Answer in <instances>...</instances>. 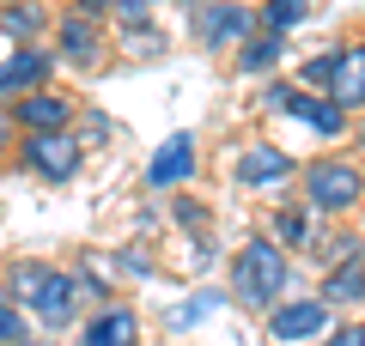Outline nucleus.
<instances>
[{
	"mask_svg": "<svg viewBox=\"0 0 365 346\" xmlns=\"http://www.w3.org/2000/svg\"><path fill=\"white\" fill-rule=\"evenodd\" d=\"M0 292L13 298V304L31 310L37 334H67V328L86 322V304H79V292H73V268H55L49 256H19V261H6Z\"/></svg>",
	"mask_w": 365,
	"mask_h": 346,
	"instance_id": "nucleus-1",
	"label": "nucleus"
},
{
	"mask_svg": "<svg viewBox=\"0 0 365 346\" xmlns=\"http://www.w3.org/2000/svg\"><path fill=\"white\" fill-rule=\"evenodd\" d=\"M287 285H292V256L274 243L268 231H250L232 249V304L268 316L274 304H287Z\"/></svg>",
	"mask_w": 365,
	"mask_h": 346,
	"instance_id": "nucleus-2",
	"label": "nucleus"
},
{
	"mask_svg": "<svg viewBox=\"0 0 365 346\" xmlns=\"http://www.w3.org/2000/svg\"><path fill=\"white\" fill-rule=\"evenodd\" d=\"M299 201L311 206L317 219H359L365 213V164L347 152H323V158H304L299 170Z\"/></svg>",
	"mask_w": 365,
	"mask_h": 346,
	"instance_id": "nucleus-3",
	"label": "nucleus"
},
{
	"mask_svg": "<svg viewBox=\"0 0 365 346\" xmlns=\"http://www.w3.org/2000/svg\"><path fill=\"white\" fill-rule=\"evenodd\" d=\"M262 110L304 122V128H311L317 140H329V146L353 140V128H359V115H347L329 91H304L299 79H268V85H262Z\"/></svg>",
	"mask_w": 365,
	"mask_h": 346,
	"instance_id": "nucleus-4",
	"label": "nucleus"
},
{
	"mask_svg": "<svg viewBox=\"0 0 365 346\" xmlns=\"http://www.w3.org/2000/svg\"><path fill=\"white\" fill-rule=\"evenodd\" d=\"M256 31H262V6H250V0H201V6H189V37L207 55H237Z\"/></svg>",
	"mask_w": 365,
	"mask_h": 346,
	"instance_id": "nucleus-5",
	"label": "nucleus"
},
{
	"mask_svg": "<svg viewBox=\"0 0 365 346\" xmlns=\"http://www.w3.org/2000/svg\"><path fill=\"white\" fill-rule=\"evenodd\" d=\"M55 55H61V67H104L110 49H116V37H110V13H91V6H73L67 0L61 13H55Z\"/></svg>",
	"mask_w": 365,
	"mask_h": 346,
	"instance_id": "nucleus-6",
	"label": "nucleus"
},
{
	"mask_svg": "<svg viewBox=\"0 0 365 346\" xmlns=\"http://www.w3.org/2000/svg\"><path fill=\"white\" fill-rule=\"evenodd\" d=\"M13 164L25 170V177L55 182V189H61V182H73L79 170H86V146H79L73 128H61V134H19Z\"/></svg>",
	"mask_w": 365,
	"mask_h": 346,
	"instance_id": "nucleus-7",
	"label": "nucleus"
},
{
	"mask_svg": "<svg viewBox=\"0 0 365 346\" xmlns=\"http://www.w3.org/2000/svg\"><path fill=\"white\" fill-rule=\"evenodd\" d=\"M299 152H287L280 140H244L232 158V182H244V189H287V182H299Z\"/></svg>",
	"mask_w": 365,
	"mask_h": 346,
	"instance_id": "nucleus-8",
	"label": "nucleus"
},
{
	"mask_svg": "<svg viewBox=\"0 0 365 346\" xmlns=\"http://www.w3.org/2000/svg\"><path fill=\"white\" fill-rule=\"evenodd\" d=\"M329 328H335V310H329L323 298H287V304H274L268 316H262V334H268L274 346H304V340H323Z\"/></svg>",
	"mask_w": 365,
	"mask_h": 346,
	"instance_id": "nucleus-9",
	"label": "nucleus"
},
{
	"mask_svg": "<svg viewBox=\"0 0 365 346\" xmlns=\"http://www.w3.org/2000/svg\"><path fill=\"white\" fill-rule=\"evenodd\" d=\"M195 170H201V140L189 128H177V134L158 140L153 158H146V189L153 194H182L189 182H195Z\"/></svg>",
	"mask_w": 365,
	"mask_h": 346,
	"instance_id": "nucleus-10",
	"label": "nucleus"
},
{
	"mask_svg": "<svg viewBox=\"0 0 365 346\" xmlns=\"http://www.w3.org/2000/svg\"><path fill=\"white\" fill-rule=\"evenodd\" d=\"M55 67H61L55 43H31V49H13V55H0V103L13 110L19 98H31V91L55 85Z\"/></svg>",
	"mask_w": 365,
	"mask_h": 346,
	"instance_id": "nucleus-11",
	"label": "nucleus"
},
{
	"mask_svg": "<svg viewBox=\"0 0 365 346\" xmlns=\"http://www.w3.org/2000/svg\"><path fill=\"white\" fill-rule=\"evenodd\" d=\"M79 110H86V103H79L73 91L43 85V91H31V98H19L6 115H13L19 134H61V128H73V122H79Z\"/></svg>",
	"mask_w": 365,
	"mask_h": 346,
	"instance_id": "nucleus-12",
	"label": "nucleus"
},
{
	"mask_svg": "<svg viewBox=\"0 0 365 346\" xmlns=\"http://www.w3.org/2000/svg\"><path fill=\"white\" fill-rule=\"evenodd\" d=\"M79 346H140V310H134L128 298L91 310V316L79 322Z\"/></svg>",
	"mask_w": 365,
	"mask_h": 346,
	"instance_id": "nucleus-13",
	"label": "nucleus"
},
{
	"mask_svg": "<svg viewBox=\"0 0 365 346\" xmlns=\"http://www.w3.org/2000/svg\"><path fill=\"white\" fill-rule=\"evenodd\" d=\"M0 37L13 49H31V43L55 37V13L43 0H0Z\"/></svg>",
	"mask_w": 365,
	"mask_h": 346,
	"instance_id": "nucleus-14",
	"label": "nucleus"
},
{
	"mask_svg": "<svg viewBox=\"0 0 365 346\" xmlns=\"http://www.w3.org/2000/svg\"><path fill=\"white\" fill-rule=\"evenodd\" d=\"M317 225H323V219H317V213H311L304 201H274V206H268V237H274L280 249H287V256L311 249Z\"/></svg>",
	"mask_w": 365,
	"mask_h": 346,
	"instance_id": "nucleus-15",
	"label": "nucleus"
},
{
	"mask_svg": "<svg viewBox=\"0 0 365 346\" xmlns=\"http://www.w3.org/2000/svg\"><path fill=\"white\" fill-rule=\"evenodd\" d=\"M329 98H335L347 115H365V37H347V43H341V67H335Z\"/></svg>",
	"mask_w": 365,
	"mask_h": 346,
	"instance_id": "nucleus-16",
	"label": "nucleus"
},
{
	"mask_svg": "<svg viewBox=\"0 0 365 346\" xmlns=\"http://www.w3.org/2000/svg\"><path fill=\"white\" fill-rule=\"evenodd\" d=\"M287 43H292V37L256 31V37H250L244 49L232 55V73H237V79H268V73H280V61H287Z\"/></svg>",
	"mask_w": 365,
	"mask_h": 346,
	"instance_id": "nucleus-17",
	"label": "nucleus"
},
{
	"mask_svg": "<svg viewBox=\"0 0 365 346\" xmlns=\"http://www.w3.org/2000/svg\"><path fill=\"white\" fill-rule=\"evenodd\" d=\"M317 298L329 310H365V261H341V268H323L317 280Z\"/></svg>",
	"mask_w": 365,
	"mask_h": 346,
	"instance_id": "nucleus-18",
	"label": "nucleus"
},
{
	"mask_svg": "<svg viewBox=\"0 0 365 346\" xmlns=\"http://www.w3.org/2000/svg\"><path fill=\"white\" fill-rule=\"evenodd\" d=\"M311 6H317V0H262V31L292 37L299 25H311Z\"/></svg>",
	"mask_w": 365,
	"mask_h": 346,
	"instance_id": "nucleus-19",
	"label": "nucleus"
},
{
	"mask_svg": "<svg viewBox=\"0 0 365 346\" xmlns=\"http://www.w3.org/2000/svg\"><path fill=\"white\" fill-rule=\"evenodd\" d=\"M335 67H341V43H335V49H317L311 61L299 67V85L304 91H329V85H335Z\"/></svg>",
	"mask_w": 365,
	"mask_h": 346,
	"instance_id": "nucleus-20",
	"label": "nucleus"
},
{
	"mask_svg": "<svg viewBox=\"0 0 365 346\" xmlns=\"http://www.w3.org/2000/svg\"><path fill=\"white\" fill-rule=\"evenodd\" d=\"M31 334H37L31 310H25V304H13V298L0 292V346H19V340H31Z\"/></svg>",
	"mask_w": 365,
	"mask_h": 346,
	"instance_id": "nucleus-21",
	"label": "nucleus"
},
{
	"mask_svg": "<svg viewBox=\"0 0 365 346\" xmlns=\"http://www.w3.org/2000/svg\"><path fill=\"white\" fill-rule=\"evenodd\" d=\"M220 304H225V298L213 292V285H201L195 298H182V304L170 310V322H177V328H201V322H207V316H213V310H220Z\"/></svg>",
	"mask_w": 365,
	"mask_h": 346,
	"instance_id": "nucleus-22",
	"label": "nucleus"
},
{
	"mask_svg": "<svg viewBox=\"0 0 365 346\" xmlns=\"http://www.w3.org/2000/svg\"><path fill=\"white\" fill-rule=\"evenodd\" d=\"M116 43L128 49V61H158L165 55V37L153 25H134V31H116Z\"/></svg>",
	"mask_w": 365,
	"mask_h": 346,
	"instance_id": "nucleus-23",
	"label": "nucleus"
},
{
	"mask_svg": "<svg viewBox=\"0 0 365 346\" xmlns=\"http://www.w3.org/2000/svg\"><path fill=\"white\" fill-rule=\"evenodd\" d=\"M73 134H79V146L91 152V146H104L110 134H116V122H110V115L98 110V103H86V110H79V122H73Z\"/></svg>",
	"mask_w": 365,
	"mask_h": 346,
	"instance_id": "nucleus-24",
	"label": "nucleus"
},
{
	"mask_svg": "<svg viewBox=\"0 0 365 346\" xmlns=\"http://www.w3.org/2000/svg\"><path fill=\"white\" fill-rule=\"evenodd\" d=\"M323 346H365V316H341L335 328L323 334Z\"/></svg>",
	"mask_w": 365,
	"mask_h": 346,
	"instance_id": "nucleus-25",
	"label": "nucleus"
},
{
	"mask_svg": "<svg viewBox=\"0 0 365 346\" xmlns=\"http://www.w3.org/2000/svg\"><path fill=\"white\" fill-rule=\"evenodd\" d=\"M170 219H177L182 231H195V225H207V206H201L195 194H177V201H170Z\"/></svg>",
	"mask_w": 365,
	"mask_h": 346,
	"instance_id": "nucleus-26",
	"label": "nucleus"
},
{
	"mask_svg": "<svg viewBox=\"0 0 365 346\" xmlns=\"http://www.w3.org/2000/svg\"><path fill=\"white\" fill-rule=\"evenodd\" d=\"M110 268H122V273H153V256H140V249H116V256H110Z\"/></svg>",
	"mask_w": 365,
	"mask_h": 346,
	"instance_id": "nucleus-27",
	"label": "nucleus"
},
{
	"mask_svg": "<svg viewBox=\"0 0 365 346\" xmlns=\"http://www.w3.org/2000/svg\"><path fill=\"white\" fill-rule=\"evenodd\" d=\"M6 152H19V128H13V115L0 110V158H6Z\"/></svg>",
	"mask_w": 365,
	"mask_h": 346,
	"instance_id": "nucleus-28",
	"label": "nucleus"
},
{
	"mask_svg": "<svg viewBox=\"0 0 365 346\" xmlns=\"http://www.w3.org/2000/svg\"><path fill=\"white\" fill-rule=\"evenodd\" d=\"M73 6H91V13H110V6H116V0H73Z\"/></svg>",
	"mask_w": 365,
	"mask_h": 346,
	"instance_id": "nucleus-29",
	"label": "nucleus"
},
{
	"mask_svg": "<svg viewBox=\"0 0 365 346\" xmlns=\"http://www.w3.org/2000/svg\"><path fill=\"white\" fill-rule=\"evenodd\" d=\"M353 140H359V152H365V115H359V128H353Z\"/></svg>",
	"mask_w": 365,
	"mask_h": 346,
	"instance_id": "nucleus-30",
	"label": "nucleus"
},
{
	"mask_svg": "<svg viewBox=\"0 0 365 346\" xmlns=\"http://www.w3.org/2000/svg\"><path fill=\"white\" fill-rule=\"evenodd\" d=\"M19 346H49V340H43V334H31V340H19Z\"/></svg>",
	"mask_w": 365,
	"mask_h": 346,
	"instance_id": "nucleus-31",
	"label": "nucleus"
},
{
	"mask_svg": "<svg viewBox=\"0 0 365 346\" xmlns=\"http://www.w3.org/2000/svg\"><path fill=\"white\" fill-rule=\"evenodd\" d=\"M359 231H365V213H359Z\"/></svg>",
	"mask_w": 365,
	"mask_h": 346,
	"instance_id": "nucleus-32",
	"label": "nucleus"
},
{
	"mask_svg": "<svg viewBox=\"0 0 365 346\" xmlns=\"http://www.w3.org/2000/svg\"><path fill=\"white\" fill-rule=\"evenodd\" d=\"M256 6H262V0H256Z\"/></svg>",
	"mask_w": 365,
	"mask_h": 346,
	"instance_id": "nucleus-33",
	"label": "nucleus"
}]
</instances>
